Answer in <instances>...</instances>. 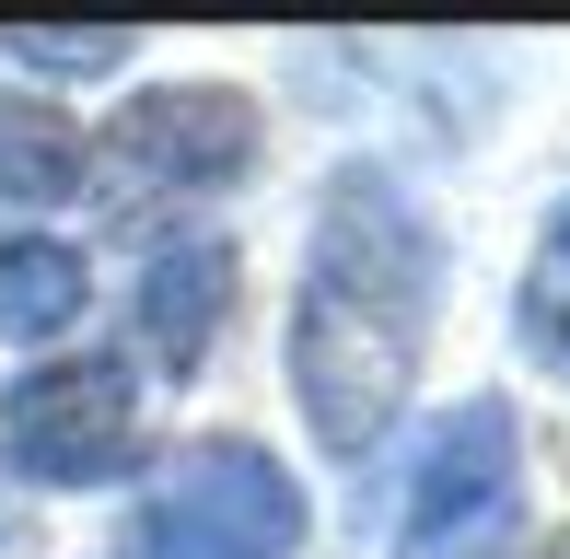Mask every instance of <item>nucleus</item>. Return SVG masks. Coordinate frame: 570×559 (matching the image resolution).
<instances>
[{"label":"nucleus","mask_w":570,"mask_h":559,"mask_svg":"<svg viewBox=\"0 0 570 559\" xmlns=\"http://www.w3.org/2000/svg\"><path fill=\"white\" fill-rule=\"evenodd\" d=\"M443 268H454V245L396 164H338L315 187L279 373H292V409L326 467H373L384 431L407 420L431 326H443Z\"/></svg>","instance_id":"obj_1"},{"label":"nucleus","mask_w":570,"mask_h":559,"mask_svg":"<svg viewBox=\"0 0 570 559\" xmlns=\"http://www.w3.org/2000/svg\"><path fill=\"white\" fill-rule=\"evenodd\" d=\"M256 164H268V117L245 82H140L94 129V210L117 222L198 210V198L256 187Z\"/></svg>","instance_id":"obj_2"},{"label":"nucleus","mask_w":570,"mask_h":559,"mask_svg":"<svg viewBox=\"0 0 570 559\" xmlns=\"http://www.w3.org/2000/svg\"><path fill=\"white\" fill-rule=\"evenodd\" d=\"M512 513H524V420H512V396H454L396 467L384 559H489Z\"/></svg>","instance_id":"obj_3"},{"label":"nucleus","mask_w":570,"mask_h":559,"mask_svg":"<svg viewBox=\"0 0 570 559\" xmlns=\"http://www.w3.org/2000/svg\"><path fill=\"white\" fill-rule=\"evenodd\" d=\"M140 443H151L140 362H117V350H47L36 373L0 385L12 490H117V478H140Z\"/></svg>","instance_id":"obj_4"},{"label":"nucleus","mask_w":570,"mask_h":559,"mask_svg":"<svg viewBox=\"0 0 570 559\" xmlns=\"http://www.w3.org/2000/svg\"><path fill=\"white\" fill-rule=\"evenodd\" d=\"M303 524L315 513H303L292 467L245 431H210L140 490L117 559H303Z\"/></svg>","instance_id":"obj_5"},{"label":"nucleus","mask_w":570,"mask_h":559,"mask_svg":"<svg viewBox=\"0 0 570 559\" xmlns=\"http://www.w3.org/2000/svg\"><path fill=\"white\" fill-rule=\"evenodd\" d=\"M233 245L222 234H164L140 257V280H128V350H140L164 385H198L210 373V350H222V326H233Z\"/></svg>","instance_id":"obj_6"},{"label":"nucleus","mask_w":570,"mask_h":559,"mask_svg":"<svg viewBox=\"0 0 570 559\" xmlns=\"http://www.w3.org/2000/svg\"><path fill=\"white\" fill-rule=\"evenodd\" d=\"M94 315V257L70 234H0V350H59Z\"/></svg>","instance_id":"obj_7"},{"label":"nucleus","mask_w":570,"mask_h":559,"mask_svg":"<svg viewBox=\"0 0 570 559\" xmlns=\"http://www.w3.org/2000/svg\"><path fill=\"white\" fill-rule=\"evenodd\" d=\"M0 198L12 210H70L94 198V129L47 94H0Z\"/></svg>","instance_id":"obj_8"},{"label":"nucleus","mask_w":570,"mask_h":559,"mask_svg":"<svg viewBox=\"0 0 570 559\" xmlns=\"http://www.w3.org/2000/svg\"><path fill=\"white\" fill-rule=\"evenodd\" d=\"M128 23H94V36H47V23H12L0 36V59L12 70H59V82H106V70H128Z\"/></svg>","instance_id":"obj_9"},{"label":"nucleus","mask_w":570,"mask_h":559,"mask_svg":"<svg viewBox=\"0 0 570 559\" xmlns=\"http://www.w3.org/2000/svg\"><path fill=\"white\" fill-rule=\"evenodd\" d=\"M548 315H570V210L548 222V257H535V292H524V326H548Z\"/></svg>","instance_id":"obj_10"},{"label":"nucleus","mask_w":570,"mask_h":559,"mask_svg":"<svg viewBox=\"0 0 570 559\" xmlns=\"http://www.w3.org/2000/svg\"><path fill=\"white\" fill-rule=\"evenodd\" d=\"M23 548V490H12V467H0V559Z\"/></svg>","instance_id":"obj_11"},{"label":"nucleus","mask_w":570,"mask_h":559,"mask_svg":"<svg viewBox=\"0 0 570 559\" xmlns=\"http://www.w3.org/2000/svg\"><path fill=\"white\" fill-rule=\"evenodd\" d=\"M535 339H548V362L570 373V315H548V326H535Z\"/></svg>","instance_id":"obj_12"},{"label":"nucleus","mask_w":570,"mask_h":559,"mask_svg":"<svg viewBox=\"0 0 570 559\" xmlns=\"http://www.w3.org/2000/svg\"><path fill=\"white\" fill-rule=\"evenodd\" d=\"M548 559H570V548H548Z\"/></svg>","instance_id":"obj_13"}]
</instances>
